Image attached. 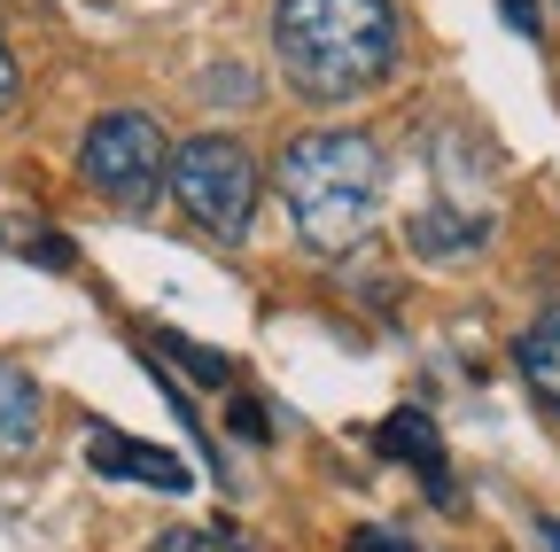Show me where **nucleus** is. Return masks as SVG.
Instances as JSON below:
<instances>
[{"mask_svg": "<svg viewBox=\"0 0 560 552\" xmlns=\"http://www.w3.org/2000/svg\"><path fill=\"white\" fill-rule=\"evenodd\" d=\"M272 187H280V202H289V226H296V242L312 257H350L382 226L389 164H382L374 132L319 125V132H296V141H289Z\"/></svg>", "mask_w": 560, "mask_h": 552, "instance_id": "nucleus-1", "label": "nucleus"}, {"mask_svg": "<svg viewBox=\"0 0 560 552\" xmlns=\"http://www.w3.org/2000/svg\"><path fill=\"white\" fill-rule=\"evenodd\" d=\"M272 55L304 102H359L397 71V0H280Z\"/></svg>", "mask_w": 560, "mask_h": 552, "instance_id": "nucleus-2", "label": "nucleus"}, {"mask_svg": "<svg viewBox=\"0 0 560 552\" xmlns=\"http://www.w3.org/2000/svg\"><path fill=\"white\" fill-rule=\"evenodd\" d=\"M79 179L109 202V211H149L172 179V149L164 125L149 109H102L79 141Z\"/></svg>", "mask_w": 560, "mask_h": 552, "instance_id": "nucleus-3", "label": "nucleus"}, {"mask_svg": "<svg viewBox=\"0 0 560 552\" xmlns=\"http://www.w3.org/2000/svg\"><path fill=\"white\" fill-rule=\"evenodd\" d=\"M164 187L179 195V211L202 234H219V242H242L249 219H257V156L234 141V132H195V141L172 156Z\"/></svg>", "mask_w": 560, "mask_h": 552, "instance_id": "nucleus-4", "label": "nucleus"}, {"mask_svg": "<svg viewBox=\"0 0 560 552\" xmlns=\"http://www.w3.org/2000/svg\"><path fill=\"white\" fill-rule=\"evenodd\" d=\"M374 459H397V467H412L420 482H429V498L436 506H452V467H444V436H436V421L420 404H397L389 421L374 428Z\"/></svg>", "mask_w": 560, "mask_h": 552, "instance_id": "nucleus-5", "label": "nucleus"}, {"mask_svg": "<svg viewBox=\"0 0 560 552\" xmlns=\"http://www.w3.org/2000/svg\"><path fill=\"white\" fill-rule=\"evenodd\" d=\"M86 459H94V474H109V482H149V491H187V459H172V451H156V444H132V436H109V428H94V444H86Z\"/></svg>", "mask_w": 560, "mask_h": 552, "instance_id": "nucleus-6", "label": "nucleus"}, {"mask_svg": "<svg viewBox=\"0 0 560 552\" xmlns=\"http://www.w3.org/2000/svg\"><path fill=\"white\" fill-rule=\"evenodd\" d=\"M490 242V219H467V211H452V202H436V211H420L412 226H405V249L420 257V265H459V257H475Z\"/></svg>", "mask_w": 560, "mask_h": 552, "instance_id": "nucleus-7", "label": "nucleus"}, {"mask_svg": "<svg viewBox=\"0 0 560 552\" xmlns=\"http://www.w3.org/2000/svg\"><path fill=\"white\" fill-rule=\"evenodd\" d=\"M39 421H47V397H39V381H32L16 359H0V459H24V451H39Z\"/></svg>", "mask_w": 560, "mask_h": 552, "instance_id": "nucleus-8", "label": "nucleus"}, {"mask_svg": "<svg viewBox=\"0 0 560 552\" xmlns=\"http://www.w3.org/2000/svg\"><path fill=\"white\" fill-rule=\"evenodd\" d=\"M514 366H522V381L560 412V312H545V319H529V327H522Z\"/></svg>", "mask_w": 560, "mask_h": 552, "instance_id": "nucleus-9", "label": "nucleus"}, {"mask_svg": "<svg viewBox=\"0 0 560 552\" xmlns=\"http://www.w3.org/2000/svg\"><path fill=\"white\" fill-rule=\"evenodd\" d=\"M156 351H172V359H179L202 389H226V381H234V366H226L219 351H202V342H187V334H156Z\"/></svg>", "mask_w": 560, "mask_h": 552, "instance_id": "nucleus-10", "label": "nucleus"}, {"mask_svg": "<svg viewBox=\"0 0 560 552\" xmlns=\"http://www.w3.org/2000/svg\"><path fill=\"white\" fill-rule=\"evenodd\" d=\"M149 552H257V544H242L234 529H164Z\"/></svg>", "mask_w": 560, "mask_h": 552, "instance_id": "nucleus-11", "label": "nucleus"}, {"mask_svg": "<svg viewBox=\"0 0 560 552\" xmlns=\"http://www.w3.org/2000/svg\"><path fill=\"white\" fill-rule=\"evenodd\" d=\"M226 421H234V436H242V444H272V412H265L257 397H234Z\"/></svg>", "mask_w": 560, "mask_h": 552, "instance_id": "nucleus-12", "label": "nucleus"}, {"mask_svg": "<svg viewBox=\"0 0 560 552\" xmlns=\"http://www.w3.org/2000/svg\"><path fill=\"white\" fill-rule=\"evenodd\" d=\"M499 16H506V32H522V39H545V9H537V0H499Z\"/></svg>", "mask_w": 560, "mask_h": 552, "instance_id": "nucleus-13", "label": "nucleus"}, {"mask_svg": "<svg viewBox=\"0 0 560 552\" xmlns=\"http://www.w3.org/2000/svg\"><path fill=\"white\" fill-rule=\"evenodd\" d=\"M350 552H412V537H397V529H374V521H359V529H350Z\"/></svg>", "mask_w": 560, "mask_h": 552, "instance_id": "nucleus-14", "label": "nucleus"}, {"mask_svg": "<svg viewBox=\"0 0 560 552\" xmlns=\"http://www.w3.org/2000/svg\"><path fill=\"white\" fill-rule=\"evenodd\" d=\"M24 257H32V265H47V272H70V242H62V234H32V242H24Z\"/></svg>", "mask_w": 560, "mask_h": 552, "instance_id": "nucleus-15", "label": "nucleus"}, {"mask_svg": "<svg viewBox=\"0 0 560 552\" xmlns=\"http://www.w3.org/2000/svg\"><path fill=\"white\" fill-rule=\"evenodd\" d=\"M16 102V55H9V39H0V109Z\"/></svg>", "mask_w": 560, "mask_h": 552, "instance_id": "nucleus-16", "label": "nucleus"}, {"mask_svg": "<svg viewBox=\"0 0 560 552\" xmlns=\"http://www.w3.org/2000/svg\"><path fill=\"white\" fill-rule=\"evenodd\" d=\"M537 537H545V552H560V521H552V514L537 521Z\"/></svg>", "mask_w": 560, "mask_h": 552, "instance_id": "nucleus-17", "label": "nucleus"}]
</instances>
